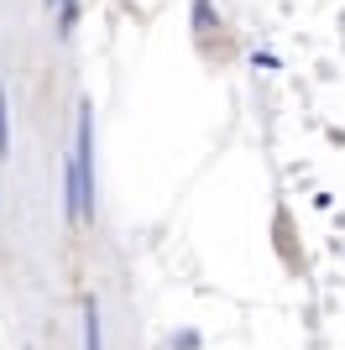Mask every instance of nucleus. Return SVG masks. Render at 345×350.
<instances>
[{"label":"nucleus","instance_id":"obj_1","mask_svg":"<svg viewBox=\"0 0 345 350\" xmlns=\"http://www.w3.org/2000/svg\"><path fill=\"white\" fill-rule=\"evenodd\" d=\"M94 209V116L89 105L79 110V136L68 157V219H84Z\"/></svg>","mask_w":345,"mask_h":350},{"label":"nucleus","instance_id":"obj_2","mask_svg":"<svg viewBox=\"0 0 345 350\" xmlns=\"http://www.w3.org/2000/svg\"><path fill=\"white\" fill-rule=\"evenodd\" d=\"M84 350H100V308H94V298L84 304Z\"/></svg>","mask_w":345,"mask_h":350},{"label":"nucleus","instance_id":"obj_3","mask_svg":"<svg viewBox=\"0 0 345 350\" xmlns=\"http://www.w3.org/2000/svg\"><path fill=\"white\" fill-rule=\"evenodd\" d=\"M0 152H11V120H5V89H0Z\"/></svg>","mask_w":345,"mask_h":350}]
</instances>
